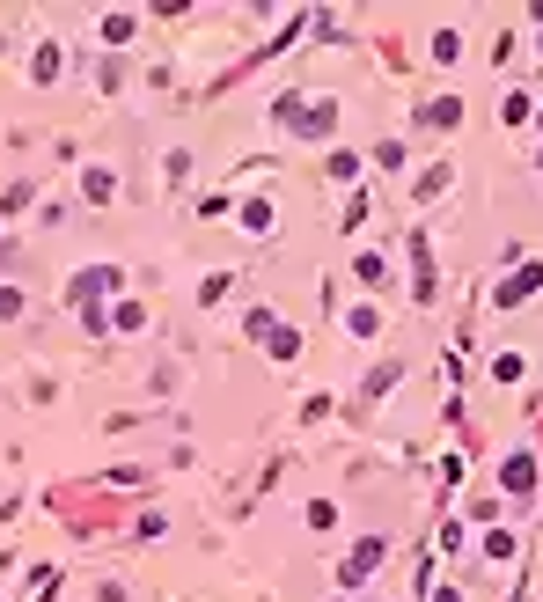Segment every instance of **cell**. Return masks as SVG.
<instances>
[{"instance_id": "obj_1", "label": "cell", "mask_w": 543, "mask_h": 602, "mask_svg": "<svg viewBox=\"0 0 543 602\" xmlns=\"http://www.w3.org/2000/svg\"><path fill=\"white\" fill-rule=\"evenodd\" d=\"M272 118L294 125V133H331V125H338L331 103H301V96H280V103H272Z\"/></svg>"}, {"instance_id": "obj_2", "label": "cell", "mask_w": 543, "mask_h": 602, "mask_svg": "<svg viewBox=\"0 0 543 602\" xmlns=\"http://www.w3.org/2000/svg\"><path fill=\"white\" fill-rule=\"evenodd\" d=\"M536 287H543V264H521V272H514V280H500V309H514V301H529Z\"/></svg>"}, {"instance_id": "obj_3", "label": "cell", "mask_w": 543, "mask_h": 602, "mask_svg": "<svg viewBox=\"0 0 543 602\" xmlns=\"http://www.w3.org/2000/svg\"><path fill=\"white\" fill-rule=\"evenodd\" d=\"M250 331H257V346H272V353H280V360H294V331H287V323H272V316H257Z\"/></svg>"}, {"instance_id": "obj_4", "label": "cell", "mask_w": 543, "mask_h": 602, "mask_svg": "<svg viewBox=\"0 0 543 602\" xmlns=\"http://www.w3.org/2000/svg\"><path fill=\"white\" fill-rule=\"evenodd\" d=\"M374 566H382V536L353 543V559H345V580H360V573H374Z\"/></svg>"}, {"instance_id": "obj_5", "label": "cell", "mask_w": 543, "mask_h": 602, "mask_svg": "<svg viewBox=\"0 0 543 602\" xmlns=\"http://www.w3.org/2000/svg\"><path fill=\"white\" fill-rule=\"evenodd\" d=\"M500 485H507V492H529V485H536V456H507V463H500Z\"/></svg>"}, {"instance_id": "obj_6", "label": "cell", "mask_w": 543, "mask_h": 602, "mask_svg": "<svg viewBox=\"0 0 543 602\" xmlns=\"http://www.w3.org/2000/svg\"><path fill=\"white\" fill-rule=\"evenodd\" d=\"M419 118H426V125H448V133H456V125H463V103H456V96H441V103H426Z\"/></svg>"}, {"instance_id": "obj_7", "label": "cell", "mask_w": 543, "mask_h": 602, "mask_svg": "<svg viewBox=\"0 0 543 602\" xmlns=\"http://www.w3.org/2000/svg\"><path fill=\"white\" fill-rule=\"evenodd\" d=\"M81 191H88V199H111V191H118V177H111V170H88V177H81Z\"/></svg>"}, {"instance_id": "obj_8", "label": "cell", "mask_w": 543, "mask_h": 602, "mask_svg": "<svg viewBox=\"0 0 543 602\" xmlns=\"http://www.w3.org/2000/svg\"><path fill=\"white\" fill-rule=\"evenodd\" d=\"M133 23H140V15H125V8H118V15H103V37L125 44V37H133Z\"/></svg>"}, {"instance_id": "obj_9", "label": "cell", "mask_w": 543, "mask_h": 602, "mask_svg": "<svg viewBox=\"0 0 543 602\" xmlns=\"http://www.w3.org/2000/svg\"><path fill=\"white\" fill-rule=\"evenodd\" d=\"M30 74H37V81H51V74H60V51H51V44H37V60H30Z\"/></svg>"}, {"instance_id": "obj_10", "label": "cell", "mask_w": 543, "mask_h": 602, "mask_svg": "<svg viewBox=\"0 0 543 602\" xmlns=\"http://www.w3.org/2000/svg\"><path fill=\"white\" fill-rule=\"evenodd\" d=\"M433 602H463V595H456V588H441V595H433Z\"/></svg>"}]
</instances>
